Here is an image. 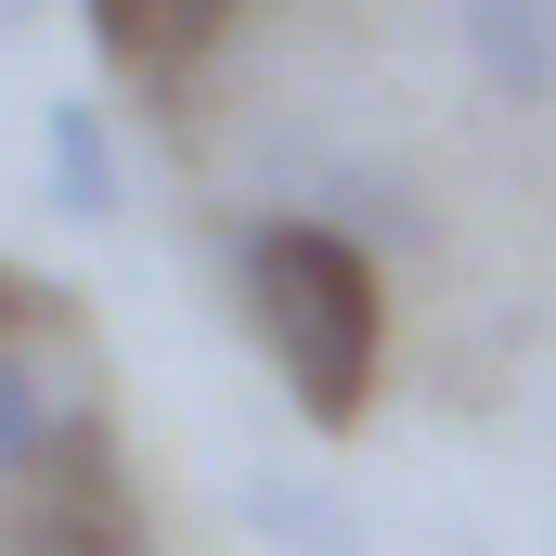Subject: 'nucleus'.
Listing matches in <instances>:
<instances>
[{"label":"nucleus","mask_w":556,"mask_h":556,"mask_svg":"<svg viewBox=\"0 0 556 556\" xmlns=\"http://www.w3.org/2000/svg\"><path fill=\"white\" fill-rule=\"evenodd\" d=\"M52 427H65V415H52V389L26 376V350H0V492L52 453Z\"/></svg>","instance_id":"nucleus-6"},{"label":"nucleus","mask_w":556,"mask_h":556,"mask_svg":"<svg viewBox=\"0 0 556 556\" xmlns=\"http://www.w3.org/2000/svg\"><path fill=\"white\" fill-rule=\"evenodd\" d=\"M52 207L65 220H117V142L91 104H52Z\"/></svg>","instance_id":"nucleus-5"},{"label":"nucleus","mask_w":556,"mask_h":556,"mask_svg":"<svg viewBox=\"0 0 556 556\" xmlns=\"http://www.w3.org/2000/svg\"><path fill=\"white\" fill-rule=\"evenodd\" d=\"M26 13H39V0H0V39H13V26H26Z\"/></svg>","instance_id":"nucleus-7"},{"label":"nucleus","mask_w":556,"mask_h":556,"mask_svg":"<svg viewBox=\"0 0 556 556\" xmlns=\"http://www.w3.org/2000/svg\"><path fill=\"white\" fill-rule=\"evenodd\" d=\"M466 39L505 91H531V104L556 91V0H466Z\"/></svg>","instance_id":"nucleus-4"},{"label":"nucleus","mask_w":556,"mask_h":556,"mask_svg":"<svg viewBox=\"0 0 556 556\" xmlns=\"http://www.w3.org/2000/svg\"><path fill=\"white\" fill-rule=\"evenodd\" d=\"M78 13H91V52H104V65L168 78V65H194V52L220 39V13H233V0H78Z\"/></svg>","instance_id":"nucleus-3"},{"label":"nucleus","mask_w":556,"mask_h":556,"mask_svg":"<svg viewBox=\"0 0 556 556\" xmlns=\"http://www.w3.org/2000/svg\"><path fill=\"white\" fill-rule=\"evenodd\" d=\"M233 285H247V324L273 350V376L298 389V415L363 427L376 402V363H389V298H376V260L337 233V220H260L233 247Z\"/></svg>","instance_id":"nucleus-1"},{"label":"nucleus","mask_w":556,"mask_h":556,"mask_svg":"<svg viewBox=\"0 0 556 556\" xmlns=\"http://www.w3.org/2000/svg\"><path fill=\"white\" fill-rule=\"evenodd\" d=\"M13 505H26V556H142V492L104 440V415L52 427V453L13 479Z\"/></svg>","instance_id":"nucleus-2"}]
</instances>
